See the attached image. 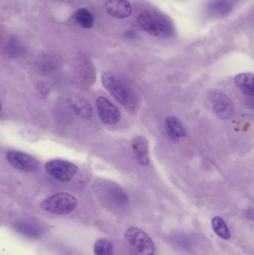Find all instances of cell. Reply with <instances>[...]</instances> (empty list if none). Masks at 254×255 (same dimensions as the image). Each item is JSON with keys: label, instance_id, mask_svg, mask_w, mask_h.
<instances>
[{"label": "cell", "instance_id": "obj_1", "mask_svg": "<svg viewBox=\"0 0 254 255\" xmlns=\"http://www.w3.org/2000/svg\"><path fill=\"white\" fill-rule=\"evenodd\" d=\"M101 82L121 106L131 112L138 107V97L135 91L117 75L111 72L104 73L101 76Z\"/></svg>", "mask_w": 254, "mask_h": 255}, {"label": "cell", "instance_id": "obj_2", "mask_svg": "<svg viewBox=\"0 0 254 255\" xmlns=\"http://www.w3.org/2000/svg\"><path fill=\"white\" fill-rule=\"evenodd\" d=\"M137 21L145 31L154 37H169L173 33V25L169 19L157 12H142Z\"/></svg>", "mask_w": 254, "mask_h": 255}, {"label": "cell", "instance_id": "obj_3", "mask_svg": "<svg viewBox=\"0 0 254 255\" xmlns=\"http://www.w3.org/2000/svg\"><path fill=\"white\" fill-rule=\"evenodd\" d=\"M78 205V201L73 195L67 193H58L42 201L40 208L46 212L65 215L73 212Z\"/></svg>", "mask_w": 254, "mask_h": 255}, {"label": "cell", "instance_id": "obj_4", "mask_svg": "<svg viewBox=\"0 0 254 255\" xmlns=\"http://www.w3.org/2000/svg\"><path fill=\"white\" fill-rule=\"evenodd\" d=\"M125 238L136 255H155L153 241L141 229L130 227L125 232Z\"/></svg>", "mask_w": 254, "mask_h": 255}, {"label": "cell", "instance_id": "obj_5", "mask_svg": "<svg viewBox=\"0 0 254 255\" xmlns=\"http://www.w3.org/2000/svg\"><path fill=\"white\" fill-rule=\"evenodd\" d=\"M44 169L46 173L61 182L71 181L79 171V168L74 163L60 159L46 162L44 165Z\"/></svg>", "mask_w": 254, "mask_h": 255}, {"label": "cell", "instance_id": "obj_6", "mask_svg": "<svg viewBox=\"0 0 254 255\" xmlns=\"http://www.w3.org/2000/svg\"><path fill=\"white\" fill-rule=\"evenodd\" d=\"M6 159L10 166L23 172H33L40 166L37 159L22 151H9L6 154Z\"/></svg>", "mask_w": 254, "mask_h": 255}, {"label": "cell", "instance_id": "obj_7", "mask_svg": "<svg viewBox=\"0 0 254 255\" xmlns=\"http://www.w3.org/2000/svg\"><path fill=\"white\" fill-rule=\"evenodd\" d=\"M210 103L215 113L223 119H228L234 113V106L229 97L222 91H215L210 94Z\"/></svg>", "mask_w": 254, "mask_h": 255}, {"label": "cell", "instance_id": "obj_8", "mask_svg": "<svg viewBox=\"0 0 254 255\" xmlns=\"http://www.w3.org/2000/svg\"><path fill=\"white\" fill-rule=\"evenodd\" d=\"M100 119L108 125H114L121 119L120 112L117 108L106 97H99L95 101Z\"/></svg>", "mask_w": 254, "mask_h": 255}, {"label": "cell", "instance_id": "obj_9", "mask_svg": "<svg viewBox=\"0 0 254 255\" xmlns=\"http://www.w3.org/2000/svg\"><path fill=\"white\" fill-rule=\"evenodd\" d=\"M133 152L135 156L136 160L139 164L142 166H147L150 162L149 159V144L147 139L144 136H136L133 138L131 142Z\"/></svg>", "mask_w": 254, "mask_h": 255}, {"label": "cell", "instance_id": "obj_10", "mask_svg": "<svg viewBox=\"0 0 254 255\" xmlns=\"http://www.w3.org/2000/svg\"><path fill=\"white\" fill-rule=\"evenodd\" d=\"M106 9L110 16L117 19L128 17L132 13V7L127 0H107Z\"/></svg>", "mask_w": 254, "mask_h": 255}, {"label": "cell", "instance_id": "obj_11", "mask_svg": "<svg viewBox=\"0 0 254 255\" xmlns=\"http://www.w3.org/2000/svg\"><path fill=\"white\" fill-rule=\"evenodd\" d=\"M164 127L169 137L174 142H178L180 138L186 135V131L181 123L174 117L167 118L164 123Z\"/></svg>", "mask_w": 254, "mask_h": 255}, {"label": "cell", "instance_id": "obj_12", "mask_svg": "<svg viewBox=\"0 0 254 255\" xmlns=\"http://www.w3.org/2000/svg\"><path fill=\"white\" fill-rule=\"evenodd\" d=\"M70 106L73 112L84 119H89L92 117V109L86 100L79 96L70 99Z\"/></svg>", "mask_w": 254, "mask_h": 255}, {"label": "cell", "instance_id": "obj_13", "mask_svg": "<svg viewBox=\"0 0 254 255\" xmlns=\"http://www.w3.org/2000/svg\"><path fill=\"white\" fill-rule=\"evenodd\" d=\"M235 84L243 94L254 97V74L241 73L235 78Z\"/></svg>", "mask_w": 254, "mask_h": 255}, {"label": "cell", "instance_id": "obj_14", "mask_svg": "<svg viewBox=\"0 0 254 255\" xmlns=\"http://www.w3.org/2000/svg\"><path fill=\"white\" fill-rule=\"evenodd\" d=\"M233 4L230 0H213L209 4V13L214 16H223L232 10Z\"/></svg>", "mask_w": 254, "mask_h": 255}, {"label": "cell", "instance_id": "obj_15", "mask_svg": "<svg viewBox=\"0 0 254 255\" xmlns=\"http://www.w3.org/2000/svg\"><path fill=\"white\" fill-rule=\"evenodd\" d=\"M14 228L19 233L30 238H37L43 232L40 226L28 221L17 222L14 224Z\"/></svg>", "mask_w": 254, "mask_h": 255}, {"label": "cell", "instance_id": "obj_16", "mask_svg": "<svg viewBox=\"0 0 254 255\" xmlns=\"http://www.w3.org/2000/svg\"><path fill=\"white\" fill-rule=\"evenodd\" d=\"M75 19L79 25L83 28H90L93 25V16L86 8H81L76 10L75 13Z\"/></svg>", "mask_w": 254, "mask_h": 255}, {"label": "cell", "instance_id": "obj_17", "mask_svg": "<svg viewBox=\"0 0 254 255\" xmlns=\"http://www.w3.org/2000/svg\"><path fill=\"white\" fill-rule=\"evenodd\" d=\"M212 224L215 232L220 238L225 240L231 238V232L223 219L219 217H214L212 221Z\"/></svg>", "mask_w": 254, "mask_h": 255}, {"label": "cell", "instance_id": "obj_18", "mask_svg": "<svg viewBox=\"0 0 254 255\" xmlns=\"http://www.w3.org/2000/svg\"><path fill=\"white\" fill-rule=\"evenodd\" d=\"M95 255H113V246L107 239H99L94 245Z\"/></svg>", "mask_w": 254, "mask_h": 255}, {"label": "cell", "instance_id": "obj_19", "mask_svg": "<svg viewBox=\"0 0 254 255\" xmlns=\"http://www.w3.org/2000/svg\"><path fill=\"white\" fill-rule=\"evenodd\" d=\"M95 72L89 63L84 64L81 72V81L84 85H90L95 79Z\"/></svg>", "mask_w": 254, "mask_h": 255}, {"label": "cell", "instance_id": "obj_20", "mask_svg": "<svg viewBox=\"0 0 254 255\" xmlns=\"http://www.w3.org/2000/svg\"><path fill=\"white\" fill-rule=\"evenodd\" d=\"M8 52L12 56H17L23 52V49L16 42H10L8 45Z\"/></svg>", "mask_w": 254, "mask_h": 255}]
</instances>
